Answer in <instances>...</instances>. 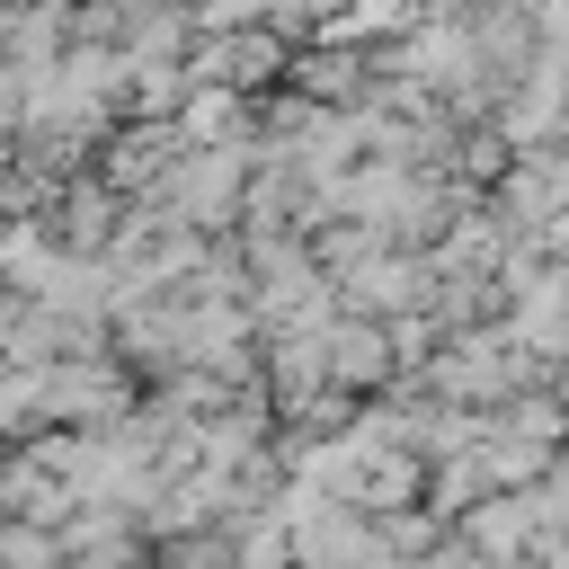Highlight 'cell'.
I'll use <instances>...</instances> for the list:
<instances>
[{
  "mask_svg": "<svg viewBox=\"0 0 569 569\" xmlns=\"http://www.w3.org/2000/svg\"><path fill=\"white\" fill-rule=\"evenodd\" d=\"M116 409H124V373L98 347L44 365V427H107Z\"/></svg>",
  "mask_w": 569,
  "mask_h": 569,
  "instance_id": "obj_1",
  "label": "cell"
},
{
  "mask_svg": "<svg viewBox=\"0 0 569 569\" xmlns=\"http://www.w3.org/2000/svg\"><path fill=\"white\" fill-rule=\"evenodd\" d=\"M160 169H169V124H124V133H107V160H98L107 187H151Z\"/></svg>",
  "mask_w": 569,
  "mask_h": 569,
  "instance_id": "obj_3",
  "label": "cell"
},
{
  "mask_svg": "<svg viewBox=\"0 0 569 569\" xmlns=\"http://www.w3.org/2000/svg\"><path fill=\"white\" fill-rule=\"evenodd\" d=\"M44 222H53L62 249H89V258H98V249L116 240V187H107V178H62V196L44 204Z\"/></svg>",
  "mask_w": 569,
  "mask_h": 569,
  "instance_id": "obj_2",
  "label": "cell"
},
{
  "mask_svg": "<svg viewBox=\"0 0 569 569\" xmlns=\"http://www.w3.org/2000/svg\"><path fill=\"white\" fill-rule=\"evenodd\" d=\"M169 204H178L187 222H213V213L231 204V169H222V160H187V169L169 178Z\"/></svg>",
  "mask_w": 569,
  "mask_h": 569,
  "instance_id": "obj_4",
  "label": "cell"
}]
</instances>
